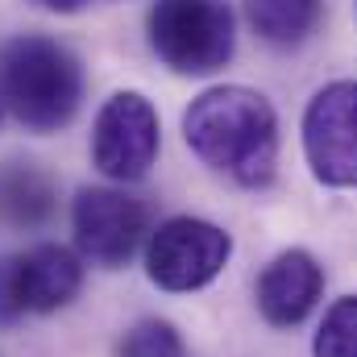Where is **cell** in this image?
<instances>
[{
    "instance_id": "cell-1",
    "label": "cell",
    "mask_w": 357,
    "mask_h": 357,
    "mask_svg": "<svg viewBox=\"0 0 357 357\" xmlns=\"http://www.w3.org/2000/svg\"><path fill=\"white\" fill-rule=\"evenodd\" d=\"M183 142L208 171L237 187H266L278 167V112L254 88H208L183 112Z\"/></svg>"
},
{
    "instance_id": "cell-2",
    "label": "cell",
    "mask_w": 357,
    "mask_h": 357,
    "mask_svg": "<svg viewBox=\"0 0 357 357\" xmlns=\"http://www.w3.org/2000/svg\"><path fill=\"white\" fill-rule=\"evenodd\" d=\"M84 100L79 59L42 33H17L0 46V104L29 133H59Z\"/></svg>"
},
{
    "instance_id": "cell-3",
    "label": "cell",
    "mask_w": 357,
    "mask_h": 357,
    "mask_svg": "<svg viewBox=\"0 0 357 357\" xmlns=\"http://www.w3.org/2000/svg\"><path fill=\"white\" fill-rule=\"evenodd\" d=\"M146 33L150 50L175 75H212L237 50L229 0H154Z\"/></svg>"
},
{
    "instance_id": "cell-4",
    "label": "cell",
    "mask_w": 357,
    "mask_h": 357,
    "mask_svg": "<svg viewBox=\"0 0 357 357\" xmlns=\"http://www.w3.org/2000/svg\"><path fill=\"white\" fill-rule=\"evenodd\" d=\"M233 258V237L204 216H171L146 237V274L158 291L187 295L220 278Z\"/></svg>"
},
{
    "instance_id": "cell-5",
    "label": "cell",
    "mask_w": 357,
    "mask_h": 357,
    "mask_svg": "<svg viewBox=\"0 0 357 357\" xmlns=\"http://www.w3.org/2000/svg\"><path fill=\"white\" fill-rule=\"evenodd\" d=\"M162 146L158 108L142 91H116L100 104L91 125V162L112 183H137L150 175Z\"/></svg>"
},
{
    "instance_id": "cell-6",
    "label": "cell",
    "mask_w": 357,
    "mask_h": 357,
    "mask_svg": "<svg viewBox=\"0 0 357 357\" xmlns=\"http://www.w3.org/2000/svg\"><path fill=\"white\" fill-rule=\"evenodd\" d=\"M303 158L316 183L357 187V79L324 84L303 108Z\"/></svg>"
},
{
    "instance_id": "cell-7",
    "label": "cell",
    "mask_w": 357,
    "mask_h": 357,
    "mask_svg": "<svg viewBox=\"0 0 357 357\" xmlns=\"http://www.w3.org/2000/svg\"><path fill=\"white\" fill-rule=\"evenodd\" d=\"M71 229L79 258L100 270L125 266L150 237V216L142 199L116 187H84L71 204Z\"/></svg>"
},
{
    "instance_id": "cell-8",
    "label": "cell",
    "mask_w": 357,
    "mask_h": 357,
    "mask_svg": "<svg viewBox=\"0 0 357 357\" xmlns=\"http://www.w3.org/2000/svg\"><path fill=\"white\" fill-rule=\"evenodd\" d=\"M324 295V266L307 250H282L258 274V312L270 328L303 324Z\"/></svg>"
},
{
    "instance_id": "cell-9",
    "label": "cell",
    "mask_w": 357,
    "mask_h": 357,
    "mask_svg": "<svg viewBox=\"0 0 357 357\" xmlns=\"http://www.w3.org/2000/svg\"><path fill=\"white\" fill-rule=\"evenodd\" d=\"M17 266H21V291H25L29 316H50L67 307L84 287V258L54 241L17 254Z\"/></svg>"
},
{
    "instance_id": "cell-10",
    "label": "cell",
    "mask_w": 357,
    "mask_h": 357,
    "mask_svg": "<svg viewBox=\"0 0 357 357\" xmlns=\"http://www.w3.org/2000/svg\"><path fill=\"white\" fill-rule=\"evenodd\" d=\"M54 204H59V191L46 171L29 162L0 167V229H13V233L42 229L54 216Z\"/></svg>"
},
{
    "instance_id": "cell-11",
    "label": "cell",
    "mask_w": 357,
    "mask_h": 357,
    "mask_svg": "<svg viewBox=\"0 0 357 357\" xmlns=\"http://www.w3.org/2000/svg\"><path fill=\"white\" fill-rule=\"evenodd\" d=\"M245 21L270 46H299L324 21V0H245Z\"/></svg>"
},
{
    "instance_id": "cell-12",
    "label": "cell",
    "mask_w": 357,
    "mask_h": 357,
    "mask_svg": "<svg viewBox=\"0 0 357 357\" xmlns=\"http://www.w3.org/2000/svg\"><path fill=\"white\" fill-rule=\"evenodd\" d=\"M312 357H357V295H341L312 341Z\"/></svg>"
},
{
    "instance_id": "cell-13",
    "label": "cell",
    "mask_w": 357,
    "mask_h": 357,
    "mask_svg": "<svg viewBox=\"0 0 357 357\" xmlns=\"http://www.w3.org/2000/svg\"><path fill=\"white\" fill-rule=\"evenodd\" d=\"M121 357H183V341H178L175 324H167V320H142V324H133L125 333Z\"/></svg>"
},
{
    "instance_id": "cell-14",
    "label": "cell",
    "mask_w": 357,
    "mask_h": 357,
    "mask_svg": "<svg viewBox=\"0 0 357 357\" xmlns=\"http://www.w3.org/2000/svg\"><path fill=\"white\" fill-rule=\"evenodd\" d=\"M21 316H29L25 291H21V266H17V254H4L0 258V324H17Z\"/></svg>"
},
{
    "instance_id": "cell-15",
    "label": "cell",
    "mask_w": 357,
    "mask_h": 357,
    "mask_svg": "<svg viewBox=\"0 0 357 357\" xmlns=\"http://www.w3.org/2000/svg\"><path fill=\"white\" fill-rule=\"evenodd\" d=\"M42 8H50V13H79L88 0H38Z\"/></svg>"
}]
</instances>
